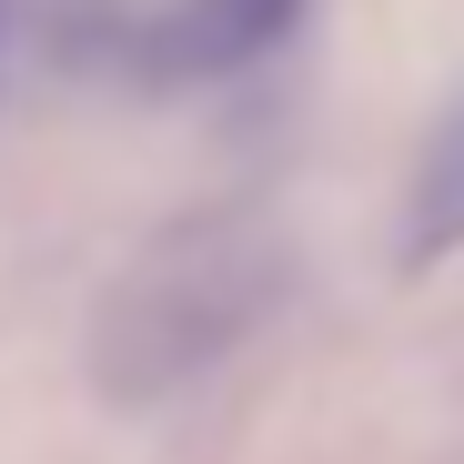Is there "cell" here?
Instances as JSON below:
<instances>
[{
    "instance_id": "cell-1",
    "label": "cell",
    "mask_w": 464,
    "mask_h": 464,
    "mask_svg": "<svg viewBox=\"0 0 464 464\" xmlns=\"http://www.w3.org/2000/svg\"><path fill=\"white\" fill-rule=\"evenodd\" d=\"M273 263L263 243H243L232 222H202L162 263H141L131 293L102 314V383L111 394H162L172 373H202L232 334L263 314Z\"/></svg>"
},
{
    "instance_id": "cell-2",
    "label": "cell",
    "mask_w": 464,
    "mask_h": 464,
    "mask_svg": "<svg viewBox=\"0 0 464 464\" xmlns=\"http://www.w3.org/2000/svg\"><path fill=\"white\" fill-rule=\"evenodd\" d=\"M303 0H172L162 21H151L141 61L162 71V82H222V71L263 61L283 31H293Z\"/></svg>"
},
{
    "instance_id": "cell-3",
    "label": "cell",
    "mask_w": 464,
    "mask_h": 464,
    "mask_svg": "<svg viewBox=\"0 0 464 464\" xmlns=\"http://www.w3.org/2000/svg\"><path fill=\"white\" fill-rule=\"evenodd\" d=\"M444 253H464V92L444 102L424 162H414V192H404V263L424 273Z\"/></svg>"
},
{
    "instance_id": "cell-4",
    "label": "cell",
    "mask_w": 464,
    "mask_h": 464,
    "mask_svg": "<svg viewBox=\"0 0 464 464\" xmlns=\"http://www.w3.org/2000/svg\"><path fill=\"white\" fill-rule=\"evenodd\" d=\"M0 21H11V11H0Z\"/></svg>"
}]
</instances>
